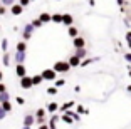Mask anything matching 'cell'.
I'll return each instance as SVG.
<instances>
[{"label":"cell","mask_w":131,"mask_h":129,"mask_svg":"<svg viewBox=\"0 0 131 129\" xmlns=\"http://www.w3.org/2000/svg\"><path fill=\"white\" fill-rule=\"evenodd\" d=\"M32 32H34V25H32V24H27V25L24 27V30H22V39L27 42L29 39L32 37Z\"/></svg>","instance_id":"3"},{"label":"cell","mask_w":131,"mask_h":129,"mask_svg":"<svg viewBox=\"0 0 131 129\" xmlns=\"http://www.w3.org/2000/svg\"><path fill=\"white\" fill-rule=\"evenodd\" d=\"M30 77H32V86H39V84L44 80L40 74H39V76H30Z\"/></svg>","instance_id":"17"},{"label":"cell","mask_w":131,"mask_h":129,"mask_svg":"<svg viewBox=\"0 0 131 129\" xmlns=\"http://www.w3.org/2000/svg\"><path fill=\"white\" fill-rule=\"evenodd\" d=\"M50 22L62 24V15H61V14H54V15H50Z\"/></svg>","instance_id":"16"},{"label":"cell","mask_w":131,"mask_h":129,"mask_svg":"<svg viewBox=\"0 0 131 129\" xmlns=\"http://www.w3.org/2000/svg\"><path fill=\"white\" fill-rule=\"evenodd\" d=\"M25 59H27V52H19V50H15V54H14V62H17V64H24Z\"/></svg>","instance_id":"5"},{"label":"cell","mask_w":131,"mask_h":129,"mask_svg":"<svg viewBox=\"0 0 131 129\" xmlns=\"http://www.w3.org/2000/svg\"><path fill=\"white\" fill-rule=\"evenodd\" d=\"M79 64H81V59H79L77 55H72L69 59V65L71 67H76V65H79Z\"/></svg>","instance_id":"14"},{"label":"cell","mask_w":131,"mask_h":129,"mask_svg":"<svg viewBox=\"0 0 131 129\" xmlns=\"http://www.w3.org/2000/svg\"><path fill=\"white\" fill-rule=\"evenodd\" d=\"M5 116H7V112H5V111L2 109V107H0V119H4Z\"/></svg>","instance_id":"33"},{"label":"cell","mask_w":131,"mask_h":129,"mask_svg":"<svg viewBox=\"0 0 131 129\" xmlns=\"http://www.w3.org/2000/svg\"><path fill=\"white\" fill-rule=\"evenodd\" d=\"M15 101H17V104H19V106H24V104H25V99H24V97H20V96H17V97H15Z\"/></svg>","instance_id":"27"},{"label":"cell","mask_w":131,"mask_h":129,"mask_svg":"<svg viewBox=\"0 0 131 129\" xmlns=\"http://www.w3.org/2000/svg\"><path fill=\"white\" fill-rule=\"evenodd\" d=\"M47 94L56 96V94H57V87H56V86H54V87H49V89H47Z\"/></svg>","instance_id":"25"},{"label":"cell","mask_w":131,"mask_h":129,"mask_svg":"<svg viewBox=\"0 0 131 129\" xmlns=\"http://www.w3.org/2000/svg\"><path fill=\"white\" fill-rule=\"evenodd\" d=\"M34 122H35V116H32V114H27L24 118V126H32Z\"/></svg>","instance_id":"11"},{"label":"cell","mask_w":131,"mask_h":129,"mask_svg":"<svg viewBox=\"0 0 131 129\" xmlns=\"http://www.w3.org/2000/svg\"><path fill=\"white\" fill-rule=\"evenodd\" d=\"M0 32H2V25H0Z\"/></svg>","instance_id":"41"},{"label":"cell","mask_w":131,"mask_h":129,"mask_svg":"<svg viewBox=\"0 0 131 129\" xmlns=\"http://www.w3.org/2000/svg\"><path fill=\"white\" fill-rule=\"evenodd\" d=\"M72 22H74L72 15H69V14L62 15V24H66V25H72Z\"/></svg>","instance_id":"13"},{"label":"cell","mask_w":131,"mask_h":129,"mask_svg":"<svg viewBox=\"0 0 131 129\" xmlns=\"http://www.w3.org/2000/svg\"><path fill=\"white\" fill-rule=\"evenodd\" d=\"M32 25H34V29H39V27H42V22H40V20L39 19H35V20H32Z\"/></svg>","instance_id":"24"},{"label":"cell","mask_w":131,"mask_h":129,"mask_svg":"<svg viewBox=\"0 0 131 129\" xmlns=\"http://www.w3.org/2000/svg\"><path fill=\"white\" fill-rule=\"evenodd\" d=\"M10 12H12V15H20L24 12V7L20 4H12L10 5Z\"/></svg>","instance_id":"6"},{"label":"cell","mask_w":131,"mask_h":129,"mask_svg":"<svg viewBox=\"0 0 131 129\" xmlns=\"http://www.w3.org/2000/svg\"><path fill=\"white\" fill-rule=\"evenodd\" d=\"M57 109H59V104H57V102H49V104H47V112L54 114Z\"/></svg>","instance_id":"12"},{"label":"cell","mask_w":131,"mask_h":129,"mask_svg":"<svg viewBox=\"0 0 131 129\" xmlns=\"http://www.w3.org/2000/svg\"><path fill=\"white\" fill-rule=\"evenodd\" d=\"M0 44H2V50H4V52H7V50H8V40H7V39H2V42H0Z\"/></svg>","instance_id":"21"},{"label":"cell","mask_w":131,"mask_h":129,"mask_svg":"<svg viewBox=\"0 0 131 129\" xmlns=\"http://www.w3.org/2000/svg\"><path fill=\"white\" fill-rule=\"evenodd\" d=\"M7 14V7L5 5H0V15H5Z\"/></svg>","instance_id":"30"},{"label":"cell","mask_w":131,"mask_h":129,"mask_svg":"<svg viewBox=\"0 0 131 129\" xmlns=\"http://www.w3.org/2000/svg\"><path fill=\"white\" fill-rule=\"evenodd\" d=\"M22 129H30V126H24V127Z\"/></svg>","instance_id":"38"},{"label":"cell","mask_w":131,"mask_h":129,"mask_svg":"<svg viewBox=\"0 0 131 129\" xmlns=\"http://www.w3.org/2000/svg\"><path fill=\"white\" fill-rule=\"evenodd\" d=\"M12 4H15V0H0V5H5V7H10Z\"/></svg>","instance_id":"23"},{"label":"cell","mask_w":131,"mask_h":129,"mask_svg":"<svg viewBox=\"0 0 131 129\" xmlns=\"http://www.w3.org/2000/svg\"><path fill=\"white\" fill-rule=\"evenodd\" d=\"M84 39L82 37H79V35H76V37H74V47H77V49H82V47H84Z\"/></svg>","instance_id":"8"},{"label":"cell","mask_w":131,"mask_h":129,"mask_svg":"<svg viewBox=\"0 0 131 129\" xmlns=\"http://www.w3.org/2000/svg\"><path fill=\"white\" fill-rule=\"evenodd\" d=\"M126 61H129V62H131V54H126Z\"/></svg>","instance_id":"36"},{"label":"cell","mask_w":131,"mask_h":129,"mask_svg":"<svg viewBox=\"0 0 131 129\" xmlns=\"http://www.w3.org/2000/svg\"><path fill=\"white\" fill-rule=\"evenodd\" d=\"M54 80H56V87H61V86H64V84H66L64 79H54Z\"/></svg>","instance_id":"28"},{"label":"cell","mask_w":131,"mask_h":129,"mask_svg":"<svg viewBox=\"0 0 131 129\" xmlns=\"http://www.w3.org/2000/svg\"><path fill=\"white\" fill-rule=\"evenodd\" d=\"M2 79H4V72L0 71V82H2Z\"/></svg>","instance_id":"37"},{"label":"cell","mask_w":131,"mask_h":129,"mask_svg":"<svg viewBox=\"0 0 131 129\" xmlns=\"http://www.w3.org/2000/svg\"><path fill=\"white\" fill-rule=\"evenodd\" d=\"M19 4H20V5H22V7H24V8H25V7H27V5H29V4H30V0H19Z\"/></svg>","instance_id":"29"},{"label":"cell","mask_w":131,"mask_h":129,"mask_svg":"<svg viewBox=\"0 0 131 129\" xmlns=\"http://www.w3.org/2000/svg\"><path fill=\"white\" fill-rule=\"evenodd\" d=\"M69 35H71V37H76V35H77V29H76V27H72V25H69Z\"/></svg>","instance_id":"22"},{"label":"cell","mask_w":131,"mask_h":129,"mask_svg":"<svg viewBox=\"0 0 131 129\" xmlns=\"http://www.w3.org/2000/svg\"><path fill=\"white\" fill-rule=\"evenodd\" d=\"M30 2H32V0H30Z\"/></svg>","instance_id":"42"},{"label":"cell","mask_w":131,"mask_h":129,"mask_svg":"<svg viewBox=\"0 0 131 129\" xmlns=\"http://www.w3.org/2000/svg\"><path fill=\"white\" fill-rule=\"evenodd\" d=\"M76 55H77V57H79V59H81V57H82V55H86V49H84V47H82V49H77V52H76Z\"/></svg>","instance_id":"26"},{"label":"cell","mask_w":131,"mask_h":129,"mask_svg":"<svg viewBox=\"0 0 131 129\" xmlns=\"http://www.w3.org/2000/svg\"><path fill=\"white\" fill-rule=\"evenodd\" d=\"M128 89H129V92H131V86H129V87H128Z\"/></svg>","instance_id":"40"},{"label":"cell","mask_w":131,"mask_h":129,"mask_svg":"<svg viewBox=\"0 0 131 129\" xmlns=\"http://www.w3.org/2000/svg\"><path fill=\"white\" fill-rule=\"evenodd\" d=\"M10 61H12V54L10 52H4V59H2V65L8 67L10 65Z\"/></svg>","instance_id":"9"},{"label":"cell","mask_w":131,"mask_h":129,"mask_svg":"<svg viewBox=\"0 0 131 129\" xmlns=\"http://www.w3.org/2000/svg\"><path fill=\"white\" fill-rule=\"evenodd\" d=\"M17 50H19V52H27V42L20 40L19 44H17Z\"/></svg>","instance_id":"15"},{"label":"cell","mask_w":131,"mask_h":129,"mask_svg":"<svg viewBox=\"0 0 131 129\" xmlns=\"http://www.w3.org/2000/svg\"><path fill=\"white\" fill-rule=\"evenodd\" d=\"M128 39H129V40H131V32H128Z\"/></svg>","instance_id":"39"},{"label":"cell","mask_w":131,"mask_h":129,"mask_svg":"<svg viewBox=\"0 0 131 129\" xmlns=\"http://www.w3.org/2000/svg\"><path fill=\"white\" fill-rule=\"evenodd\" d=\"M77 112L82 114V112H86V111H84V107H82V106H77Z\"/></svg>","instance_id":"35"},{"label":"cell","mask_w":131,"mask_h":129,"mask_svg":"<svg viewBox=\"0 0 131 129\" xmlns=\"http://www.w3.org/2000/svg\"><path fill=\"white\" fill-rule=\"evenodd\" d=\"M52 69H54L56 72H67L71 69V65H69V62H56Z\"/></svg>","instance_id":"2"},{"label":"cell","mask_w":131,"mask_h":129,"mask_svg":"<svg viewBox=\"0 0 131 129\" xmlns=\"http://www.w3.org/2000/svg\"><path fill=\"white\" fill-rule=\"evenodd\" d=\"M20 87H22V89H30V87H34V86H32V77L30 76L20 77Z\"/></svg>","instance_id":"4"},{"label":"cell","mask_w":131,"mask_h":129,"mask_svg":"<svg viewBox=\"0 0 131 129\" xmlns=\"http://www.w3.org/2000/svg\"><path fill=\"white\" fill-rule=\"evenodd\" d=\"M74 106V101H69V102H66V104H62L61 107H59V109L62 111V112H64V111H67V109H71V107Z\"/></svg>","instance_id":"19"},{"label":"cell","mask_w":131,"mask_h":129,"mask_svg":"<svg viewBox=\"0 0 131 129\" xmlns=\"http://www.w3.org/2000/svg\"><path fill=\"white\" fill-rule=\"evenodd\" d=\"M15 74H17L19 77L27 76V69H25V65H24V64H17V65H15Z\"/></svg>","instance_id":"7"},{"label":"cell","mask_w":131,"mask_h":129,"mask_svg":"<svg viewBox=\"0 0 131 129\" xmlns=\"http://www.w3.org/2000/svg\"><path fill=\"white\" fill-rule=\"evenodd\" d=\"M39 20H40L42 24H47V22H50V15L44 12V14H40V17H39Z\"/></svg>","instance_id":"18"},{"label":"cell","mask_w":131,"mask_h":129,"mask_svg":"<svg viewBox=\"0 0 131 129\" xmlns=\"http://www.w3.org/2000/svg\"><path fill=\"white\" fill-rule=\"evenodd\" d=\"M91 62H93V61H91V59H86V61H82V62H81V64H79V65H82V67H84V65L91 64Z\"/></svg>","instance_id":"31"},{"label":"cell","mask_w":131,"mask_h":129,"mask_svg":"<svg viewBox=\"0 0 131 129\" xmlns=\"http://www.w3.org/2000/svg\"><path fill=\"white\" fill-rule=\"evenodd\" d=\"M4 91H7V87H5L4 82H0V92H4Z\"/></svg>","instance_id":"34"},{"label":"cell","mask_w":131,"mask_h":129,"mask_svg":"<svg viewBox=\"0 0 131 129\" xmlns=\"http://www.w3.org/2000/svg\"><path fill=\"white\" fill-rule=\"evenodd\" d=\"M0 107H2L5 112H10V111H12V102H10V99H8V101H2V102H0Z\"/></svg>","instance_id":"10"},{"label":"cell","mask_w":131,"mask_h":129,"mask_svg":"<svg viewBox=\"0 0 131 129\" xmlns=\"http://www.w3.org/2000/svg\"><path fill=\"white\" fill-rule=\"evenodd\" d=\"M39 129H49V124H46V122H42V124H39Z\"/></svg>","instance_id":"32"},{"label":"cell","mask_w":131,"mask_h":129,"mask_svg":"<svg viewBox=\"0 0 131 129\" xmlns=\"http://www.w3.org/2000/svg\"><path fill=\"white\" fill-rule=\"evenodd\" d=\"M42 79L44 80H54L56 77H57V72H56L54 69H46V71H42Z\"/></svg>","instance_id":"1"},{"label":"cell","mask_w":131,"mask_h":129,"mask_svg":"<svg viewBox=\"0 0 131 129\" xmlns=\"http://www.w3.org/2000/svg\"><path fill=\"white\" fill-rule=\"evenodd\" d=\"M8 99H10V94H8L7 91L0 92V102H2V101H8Z\"/></svg>","instance_id":"20"}]
</instances>
